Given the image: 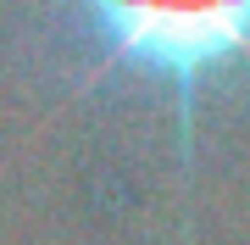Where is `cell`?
I'll return each instance as SVG.
<instances>
[{
    "mask_svg": "<svg viewBox=\"0 0 250 245\" xmlns=\"http://www.w3.org/2000/svg\"><path fill=\"white\" fill-rule=\"evenodd\" d=\"M78 11L100 73L161 84L178 111V162H195V106L217 78L250 73V0H56Z\"/></svg>",
    "mask_w": 250,
    "mask_h": 245,
    "instance_id": "1",
    "label": "cell"
}]
</instances>
